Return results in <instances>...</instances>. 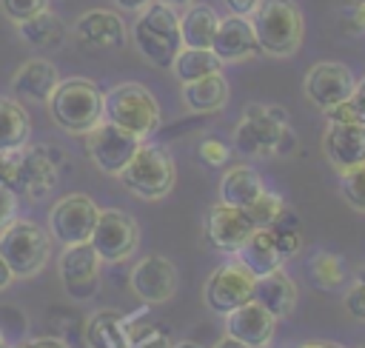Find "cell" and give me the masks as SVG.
Returning <instances> with one entry per match:
<instances>
[{"label":"cell","mask_w":365,"mask_h":348,"mask_svg":"<svg viewBox=\"0 0 365 348\" xmlns=\"http://www.w3.org/2000/svg\"><path fill=\"white\" fill-rule=\"evenodd\" d=\"M294 145L297 137L288 128V111L282 106H245L242 120L234 128V148L242 157H282L291 154Z\"/></svg>","instance_id":"6da1fadb"},{"label":"cell","mask_w":365,"mask_h":348,"mask_svg":"<svg viewBox=\"0 0 365 348\" xmlns=\"http://www.w3.org/2000/svg\"><path fill=\"white\" fill-rule=\"evenodd\" d=\"M131 40L145 63L157 68H171L177 51L182 48L180 14L160 0L148 3L143 11H137V20L131 26Z\"/></svg>","instance_id":"7a4b0ae2"},{"label":"cell","mask_w":365,"mask_h":348,"mask_svg":"<svg viewBox=\"0 0 365 348\" xmlns=\"http://www.w3.org/2000/svg\"><path fill=\"white\" fill-rule=\"evenodd\" d=\"M251 26L259 51L271 57H291L302 46L305 23L294 0H259L251 11Z\"/></svg>","instance_id":"3957f363"},{"label":"cell","mask_w":365,"mask_h":348,"mask_svg":"<svg viewBox=\"0 0 365 348\" xmlns=\"http://www.w3.org/2000/svg\"><path fill=\"white\" fill-rule=\"evenodd\" d=\"M51 120L68 134H88L103 120V91L86 77L60 80L48 97Z\"/></svg>","instance_id":"277c9868"},{"label":"cell","mask_w":365,"mask_h":348,"mask_svg":"<svg viewBox=\"0 0 365 348\" xmlns=\"http://www.w3.org/2000/svg\"><path fill=\"white\" fill-rule=\"evenodd\" d=\"M103 120L148 140L160 128V103L143 83H120L103 94Z\"/></svg>","instance_id":"5b68a950"},{"label":"cell","mask_w":365,"mask_h":348,"mask_svg":"<svg viewBox=\"0 0 365 348\" xmlns=\"http://www.w3.org/2000/svg\"><path fill=\"white\" fill-rule=\"evenodd\" d=\"M0 257L9 262L14 280L37 277L51 257V234L34 220L14 217L0 231Z\"/></svg>","instance_id":"8992f818"},{"label":"cell","mask_w":365,"mask_h":348,"mask_svg":"<svg viewBox=\"0 0 365 348\" xmlns=\"http://www.w3.org/2000/svg\"><path fill=\"white\" fill-rule=\"evenodd\" d=\"M120 183L140 200H163L177 180V168L171 154L163 145L143 143L137 154L128 160V165L117 174Z\"/></svg>","instance_id":"52a82bcc"},{"label":"cell","mask_w":365,"mask_h":348,"mask_svg":"<svg viewBox=\"0 0 365 348\" xmlns=\"http://www.w3.org/2000/svg\"><path fill=\"white\" fill-rule=\"evenodd\" d=\"M100 208L88 194H66L48 211V234L60 245L88 242L97 225Z\"/></svg>","instance_id":"ba28073f"},{"label":"cell","mask_w":365,"mask_h":348,"mask_svg":"<svg viewBox=\"0 0 365 348\" xmlns=\"http://www.w3.org/2000/svg\"><path fill=\"white\" fill-rule=\"evenodd\" d=\"M143 145V140L108 120H100L88 134H86V151L91 157V163L103 171V174H111L117 177L128 160L137 154V148Z\"/></svg>","instance_id":"9c48e42d"},{"label":"cell","mask_w":365,"mask_h":348,"mask_svg":"<svg viewBox=\"0 0 365 348\" xmlns=\"http://www.w3.org/2000/svg\"><path fill=\"white\" fill-rule=\"evenodd\" d=\"M88 242L94 245L103 262H123L137 251V242H140L137 220L120 208H100V217Z\"/></svg>","instance_id":"30bf717a"},{"label":"cell","mask_w":365,"mask_h":348,"mask_svg":"<svg viewBox=\"0 0 365 348\" xmlns=\"http://www.w3.org/2000/svg\"><path fill=\"white\" fill-rule=\"evenodd\" d=\"M254 274L240 262V260H231V262H222L217 265L205 285H202V300L205 305L214 311V314H228L240 305H245L254 294Z\"/></svg>","instance_id":"8fae6325"},{"label":"cell","mask_w":365,"mask_h":348,"mask_svg":"<svg viewBox=\"0 0 365 348\" xmlns=\"http://www.w3.org/2000/svg\"><path fill=\"white\" fill-rule=\"evenodd\" d=\"M100 257L91 242H74L63 245V254L57 260V274L71 300H91L100 288Z\"/></svg>","instance_id":"7c38bea8"},{"label":"cell","mask_w":365,"mask_h":348,"mask_svg":"<svg viewBox=\"0 0 365 348\" xmlns=\"http://www.w3.org/2000/svg\"><path fill=\"white\" fill-rule=\"evenodd\" d=\"M354 74L345 63H336V60H322V63H314L305 74V97L319 108V111H328L331 106L348 100L354 94Z\"/></svg>","instance_id":"4fadbf2b"},{"label":"cell","mask_w":365,"mask_h":348,"mask_svg":"<svg viewBox=\"0 0 365 348\" xmlns=\"http://www.w3.org/2000/svg\"><path fill=\"white\" fill-rule=\"evenodd\" d=\"M177 268L168 257H160V254H148L143 260H137V265L131 268L128 274V285L134 291L137 300L143 302H168L174 294H177Z\"/></svg>","instance_id":"5bb4252c"},{"label":"cell","mask_w":365,"mask_h":348,"mask_svg":"<svg viewBox=\"0 0 365 348\" xmlns=\"http://www.w3.org/2000/svg\"><path fill=\"white\" fill-rule=\"evenodd\" d=\"M57 165L60 151L51 145H26L20 154V174H17V191H23L29 200H43L57 185Z\"/></svg>","instance_id":"9a60e30c"},{"label":"cell","mask_w":365,"mask_h":348,"mask_svg":"<svg viewBox=\"0 0 365 348\" xmlns=\"http://www.w3.org/2000/svg\"><path fill=\"white\" fill-rule=\"evenodd\" d=\"M254 222L245 214V208L228 205V203H217L208 208V220H205V237L208 242L222 251V254H237L242 248V242L251 237Z\"/></svg>","instance_id":"2e32d148"},{"label":"cell","mask_w":365,"mask_h":348,"mask_svg":"<svg viewBox=\"0 0 365 348\" xmlns=\"http://www.w3.org/2000/svg\"><path fill=\"white\" fill-rule=\"evenodd\" d=\"M74 37L86 48H123L128 40L125 23L111 9H91L74 20Z\"/></svg>","instance_id":"e0dca14e"},{"label":"cell","mask_w":365,"mask_h":348,"mask_svg":"<svg viewBox=\"0 0 365 348\" xmlns=\"http://www.w3.org/2000/svg\"><path fill=\"white\" fill-rule=\"evenodd\" d=\"M274 328H277V317L268 314L254 300L225 314V334L251 348H265L274 339Z\"/></svg>","instance_id":"ac0fdd59"},{"label":"cell","mask_w":365,"mask_h":348,"mask_svg":"<svg viewBox=\"0 0 365 348\" xmlns=\"http://www.w3.org/2000/svg\"><path fill=\"white\" fill-rule=\"evenodd\" d=\"M322 151L336 171L365 163V123H328Z\"/></svg>","instance_id":"d6986e66"},{"label":"cell","mask_w":365,"mask_h":348,"mask_svg":"<svg viewBox=\"0 0 365 348\" xmlns=\"http://www.w3.org/2000/svg\"><path fill=\"white\" fill-rule=\"evenodd\" d=\"M211 48L222 63H240V60L254 57L259 51V46H257V34H254L251 20L242 17V14L220 17V26H217V34L211 40Z\"/></svg>","instance_id":"ffe728a7"},{"label":"cell","mask_w":365,"mask_h":348,"mask_svg":"<svg viewBox=\"0 0 365 348\" xmlns=\"http://www.w3.org/2000/svg\"><path fill=\"white\" fill-rule=\"evenodd\" d=\"M60 83V71L54 63L43 60V57H34V60H26L14 77H11V94L14 97H23V100H31V103H48L51 91L57 88Z\"/></svg>","instance_id":"44dd1931"},{"label":"cell","mask_w":365,"mask_h":348,"mask_svg":"<svg viewBox=\"0 0 365 348\" xmlns=\"http://www.w3.org/2000/svg\"><path fill=\"white\" fill-rule=\"evenodd\" d=\"M254 302H259L268 314H274L277 319L279 317H291V311L297 308V285L294 280L285 274V271H271V274H262L254 280V294H251Z\"/></svg>","instance_id":"7402d4cb"},{"label":"cell","mask_w":365,"mask_h":348,"mask_svg":"<svg viewBox=\"0 0 365 348\" xmlns=\"http://www.w3.org/2000/svg\"><path fill=\"white\" fill-rule=\"evenodd\" d=\"M228 103V80L222 71L182 83V106L191 114H214Z\"/></svg>","instance_id":"603a6c76"},{"label":"cell","mask_w":365,"mask_h":348,"mask_svg":"<svg viewBox=\"0 0 365 348\" xmlns=\"http://www.w3.org/2000/svg\"><path fill=\"white\" fill-rule=\"evenodd\" d=\"M237 260L254 274V277H262V274H271L277 268H282V254L274 242V234L271 228H254L251 237L242 242V248L237 251Z\"/></svg>","instance_id":"cb8c5ba5"},{"label":"cell","mask_w":365,"mask_h":348,"mask_svg":"<svg viewBox=\"0 0 365 348\" xmlns=\"http://www.w3.org/2000/svg\"><path fill=\"white\" fill-rule=\"evenodd\" d=\"M265 191L262 177L251 165H231L220 180V203L248 208Z\"/></svg>","instance_id":"d4e9b609"},{"label":"cell","mask_w":365,"mask_h":348,"mask_svg":"<svg viewBox=\"0 0 365 348\" xmlns=\"http://www.w3.org/2000/svg\"><path fill=\"white\" fill-rule=\"evenodd\" d=\"M128 317L120 311H97L86 325V345L88 348H131L125 334Z\"/></svg>","instance_id":"484cf974"},{"label":"cell","mask_w":365,"mask_h":348,"mask_svg":"<svg viewBox=\"0 0 365 348\" xmlns=\"http://www.w3.org/2000/svg\"><path fill=\"white\" fill-rule=\"evenodd\" d=\"M220 17L211 6L202 3H191L185 6V14L180 17V34H182V46L191 48H211V40L217 34Z\"/></svg>","instance_id":"4316f807"},{"label":"cell","mask_w":365,"mask_h":348,"mask_svg":"<svg viewBox=\"0 0 365 348\" xmlns=\"http://www.w3.org/2000/svg\"><path fill=\"white\" fill-rule=\"evenodd\" d=\"M29 134H31L29 111L11 97H0V151L23 148L29 143Z\"/></svg>","instance_id":"83f0119b"},{"label":"cell","mask_w":365,"mask_h":348,"mask_svg":"<svg viewBox=\"0 0 365 348\" xmlns=\"http://www.w3.org/2000/svg\"><path fill=\"white\" fill-rule=\"evenodd\" d=\"M17 29H20V37L37 48H57L66 37V23L51 9H43L40 14L17 23Z\"/></svg>","instance_id":"f1b7e54d"},{"label":"cell","mask_w":365,"mask_h":348,"mask_svg":"<svg viewBox=\"0 0 365 348\" xmlns=\"http://www.w3.org/2000/svg\"><path fill=\"white\" fill-rule=\"evenodd\" d=\"M222 60L214 54V48H191V46H182L171 63V71L180 83H191V80H200L205 74H217L222 71Z\"/></svg>","instance_id":"f546056e"},{"label":"cell","mask_w":365,"mask_h":348,"mask_svg":"<svg viewBox=\"0 0 365 348\" xmlns=\"http://www.w3.org/2000/svg\"><path fill=\"white\" fill-rule=\"evenodd\" d=\"M308 274H311L314 285L331 291V288L342 285V280H345V265H342V260H339L336 254L319 251V254L311 257V262H308Z\"/></svg>","instance_id":"4dcf8cb0"},{"label":"cell","mask_w":365,"mask_h":348,"mask_svg":"<svg viewBox=\"0 0 365 348\" xmlns=\"http://www.w3.org/2000/svg\"><path fill=\"white\" fill-rule=\"evenodd\" d=\"M282 211H285V203H282V197L274 194V191H262V194L245 208V214L251 217L254 228H271V225L279 220Z\"/></svg>","instance_id":"1f68e13d"},{"label":"cell","mask_w":365,"mask_h":348,"mask_svg":"<svg viewBox=\"0 0 365 348\" xmlns=\"http://www.w3.org/2000/svg\"><path fill=\"white\" fill-rule=\"evenodd\" d=\"M339 191L354 211H365V163L339 171Z\"/></svg>","instance_id":"d6a6232c"},{"label":"cell","mask_w":365,"mask_h":348,"mask_svg":"<svg viewBox=\"0 0 365 348\" xmlns=\"http://www.w3.org/2000/svg\"><path fill=\"white\" fill-rule=\"evenodd\" d=\"M125 334H128V345L131 348H174L171 337L165 331H160L157 325H140V328H134L128 322L125 325Z\"/></svg>","instance_id":"836d02e7"},{"label":"cell","mask_w":365,"mask_h":348,"mask_svg":"<svg viewBox=\"0 0 365 348\" xmlns=\"http://www.w3.org/2000/svg\"><path fill=\"white\" fill-rule=\"evenodd\" d=\"M271 234H274V242H277L282 260H291V257L299 251V245H302L299 231H297V222H285V211H282L279 220L271 225Z\"/></svg>","instance_id":"e575fe53"},{"label":"cell","mask_w":365,"mask_h":348,"mask_svg":"<svg viewBox=\"0 0 365 348\" xmlns=\"http://www.w3.org/2000/svg\"><path fill=\"white\" fill-rule=\"evenodd\" d=\"M43 9H48V0H0V11L11 23H23V20L40 14Z\"/></svg>","instance_id":"d590c367"},{"label":"cell","mask_w":365,"mask_h":348,"mask_svg":"<svg viewBox=\"0 0 365 348\" xmlns=\"http://www.w3.org/2000/svg\"><path fill=\"white\" fill-rule=\"evenodd\" d=\"M197 154H200V160H202L205 165H225V163H228V145H225L222 140H214V137L202 140V143L197 145Z\"/></svg>","instance_id":"8d00e7d4"},{"label":"cell","mask_w":365,"mask_h":348,"mask_svg":"<svg viewBox=\"0 0 365 348\" xmlns=\"http://www.w3.org/2000/svg\"><path fill=\"white\" fill-rule=\"evenodd\" d=\"M345 311H348L354 319L365 322V285H362V282H354V285L348 288V294H345Z\"/></svg>","instance_id":"74e56055"},{"label":"cell","mask_w":365,"mask_h":348,"mask_svg":"<svg viewBox=\"0 0 365 348\" xmlns=\"http://www.w3.org/2000/svg\"><path fill=\"white\" fill-rule=\"evenodd\" d=\"M17 217V191L9 185H0V231Z\"/></svg>","instance_id":"f35d334b"},{"label":"cell","mask_w":365,"mask_h":348,"mask_svg":"<svg viewBox=\"0 0 365 348\" xmlns=\"http://www.w3.org/2000/svg\"><path fill=\"white\" fill-rule=\"evenodd\" d=\"M342 23L345 31H365V0H354V6H348L342 11Z\"/></svg>","instance_id":"ab89813d"},{"label":"cell","mask_w":365,"mask_h":348,"mask_svg":"<svg viewBox=\"0 0 365 348\" xmlns=\"http://www.w3.org/2000/svg\"><path fill=\"white\" fill-rule=\"evenodd\" d=\"M325 117H328V123H362L359 114H356V108H354V103H351V97L342 100V103H336V106H331L325 111Z\"/></svg>","instance_id":"60d3db41"},{"label":"cell","mask_w":365,"mask_h":348,"mask_svg":"<svg viewBox=\"0 0 365 348\" xmlns=\"http://www.w3.org/2000/svg\"><path fill=\"white\" fill-rule=\"evenodd\" d=\"M14 348H68L63 339H51V337H40V339H26V342H17Z\"/></svg>","instance_id":"b9f144b4"},{"label":"cell","mask_w":365,"mask_h":348,"mask_svg":"<svg viewBox=\"0 0 365 348\" xmlns=\"http://www.w3.org/2000/svg\"><path fill=\"white\" fill-rule=\"evenodd\" d=\"M351 103H354V108H356V114H359V120L365 123V77L354 86V94H351Z\"/></svg>","instance_id":"7bdbcfd3"},{"label":"cell","mask_w":365,"mask_h":348,"mask_svg":"<svg viewBox=\"0 0 365 348\" xmlns=\"http://www.w3.org/2000/svg\"><path fill=\"white\" fill-rule=\"evenodd\" d=\"M259 0H225V6L231 9V14H242V17H251V11L257 9Z\"/></svg>","instance_id":"ee69618b"},{"label":"cell","mask_w":365,"mask_h":348,"mask_svg":"<svg viewBox=\"0 0 365 348\" xmlns=\"http://www.w3.org/2000/svg\"><path fill=\"white\" fill-rule=\"evenodd\" d=\"M151 0H114V6H120L123 11H143Z\"/></svg>","instance_id":"f6af8a7d"},{"label":"cell","mask_w":365,"mask_h":348,"mask_svg":"<svg viewBox=\"0 0 365 348\" xmlns=\"http://www.w3.org/2000/svg\"><path fill=\"white\" fill-rule=\"evenodd\" d=\"M14 280V274H11V268H9V262L0 257V291L3 288H9V282Z\"/></svg>","instance_id":"bcb514c9"},{"label":"cell","mask_w":365,"mask_h":348,"mask_svg":"<svg viewBox=\"0 0 365 348\" xmlns=\"http://www.w3.org/2000/svg\"><path fill=\"white\" fill-rule=\"evenodd\" d=\"M214 348H251V345H245V342H240V339H234V337H228V334H225Z\"/></svg>","instance_id":"7dc6e473"},{"label":"cell","mask_w":365,"mask_h":348,"mask_svg":"<svg viewBox=\"0 0 365 348\" xmlns=\"http://www.w3.org/2000/svg\"><path fill=\"white\" fill-rule=\"evenodd\" d=\"M299 348H342L336 342H308V345H299Z\"/></svg>","instance_id":"c3c4849f"},{"label":"cell","mask_w":365,"mask_h":348,"mask_svg":"<svg viewBox=\"0 0 365 348\" xmlns=\"http://www.w3.org/2000/svg\"><path fill=\"white\" fill-rule=\"evenodd\" d=\"M160 3H165V6H171V9H177V6H191L194 0H160Z\"/></svg>","instance_id":"681fc988"},{"label":"cell","mask_w":365,"mask_h":348,"mask_svg":"<svg viewBox=\"0 0 365 348\" xmlns=\"http://www.w3.org/2000/svg\"><path fill=\"white\" fill-rule=\"evenodd\" d=\"M174 348H202V345H197L191 339H180V342H174Z\"/></svg>","instance_id":"f907efd6"},{"label":"cell","mask_w":365,"mask_h":348,"mask_svg":"<svg viewBox=\"0 0 365 348\" xmlns=\"http://www.w3.org/2000/svg\"><path fill=\"white\" fill-rule=\"evenodd\" d=\"M356 282H362L365 285V262L359 265V271H356Z\"/></svg>","instance_id":"816d5d0a"},{"label":"cell","mask_w":365,"mask_h":348,"mask_svg":"<svg viewBox=\"0 0 365 348\" xmlns=\"http://www.w3.org/2000/svg\"><path fill=\"white\" fill-rule=\"evenodd\" d=\"M0 348H9V339H6V334H3V328H0Z\"/></svg>","instance_id":"f5cc1de1"},{"label":"cell","mask_w":365,"mask_h":348,"mask_svg":"<svg viewBox=\"0 0 365 348\" xmlns=\"http://www.w3.org/2000/svg\"><path fill=\"white\" fill-rule=\"evenodd\" d=\"M359 348H365V345H359Z\"/></svg>","instance_id":"db71d44e"}]
</instances>
